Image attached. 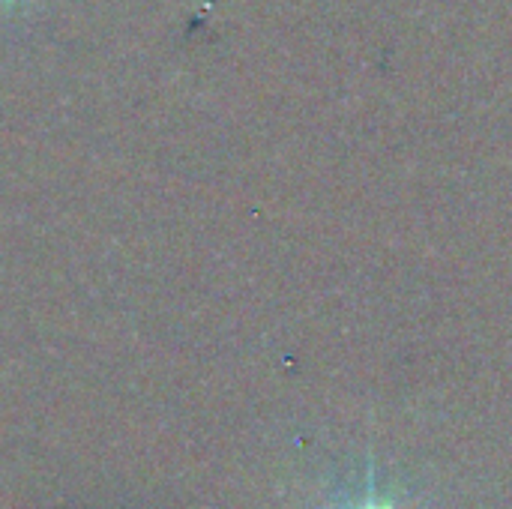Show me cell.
<instances>
[{"mask_svg":"<svg viewBox=\"0 0 512 509\" xmlns=\"http://www.w3.org/2000/svg\"><path fill=\"white\" fill-rule=\"evenodd\" d=\"M363 509H393V507H390V504H366Z\"/></svg>","mask_w":512,"mask_h":509,"instance_id":"1","label":"cell"}]
</instances>
